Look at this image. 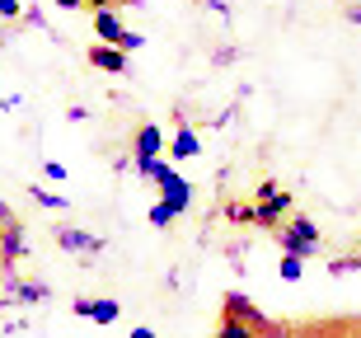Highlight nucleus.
Here are the masks:
<instances>
[{"label":"nucleus","instance_id":"2eb2a0df","mask_svg":"<svg viewBox=\"0 0 361 338\" xmlns=\"http://www.w3.org/2000/svg\"><path fill=\"white\" fill-rule=\"evenodd\" d=\"M71 315H75V320H94V301H71Z\"/></svg>","mask_w":361,"mask_h":338},{"label":"nucleus","instance_id":"20e7f679","mask_svg":"<svg viewBox=\"0 0 361 338\" xmlns=\"http://www.w3.org/2000/svg\"><path fill=\"white\" fill-rule=\"evenodd\" d=\"M56 244H61V249H66V254H104V240H99V235H90V230H80V226H56Z\"/></svg>","mask_w":361,"mask_h":338},{"label":"nucleus","instance_id":"aec40b11","mask_svg":"<svg viewBox=\"0 0 361 338\" xmlns=\"http://www.w3.org/2000/svg\"><path fill=\"white\" fill-rule=\"evenodd\" d=\"M85 5H90V10H113L118 0H85Z\"/></svg>","mask_w":361,"mask_h":338},{"label":"nucleus","instance_id":"6ab92c4d","mask_svg":"<svg viewBox=\"0 0 361 338\" xmlns=\"http://www.w3.org/2000/svg\"><path fill=\"white\" fill-rule=\"evenodd\" d=\"M52 5H56V10H80L85 0H52Z\"/></svg>","mask_w":361,"mask_h":338},{"label":"nucleus","instance_id":"f3484780","mask_svg":"<svg viewBox=\"0 0 361 338\" xmlns=\"http://www.w3.org/2000/svg\"><path fill=\"white\" fill-rule=\"evenodd\" d=\"M42 169H47V179H52V183H61V179H66V164H61V160H47Z\"/></svg>","mask_w":361,"mask_h":338},{"label":"nucleus","instance_id":"6e6552de","mask_svg":"<svg viewBox=\"0 0 361 338\" xmlns=\"http://www.w3.org/2000/svg\"><path fill=\"white\" fill-rule=\"evenodd\" d=\"M90 66L108 71V76H127V52H122V47H108V42H94L90 47Z\"/></svg>","mask_w":361,"mask_h":338},{"label":"nucleus","instance_id":"423d86ee","mask_svg":"<svg viewBox=\"0 0 361 338\" xmlns=\"http://www.w3.org/2000/svg\"><path fill=\"white\" fill-rule=\"evenodd\" d=\"M19 258H24V226L19 221H5L0 226V263H5V272H14Z\"/></svg>","mask_w":361,"mask_h":338},{"label":"nucleus","instance_id":"f257e3e1","mask_svg":"<svg viewBox=\"0 0 361 338\" xmlns=\"http://www.w3.org/2000/svg\"><path fill=\"white\" fill-rule=\"evenodd\" d=\"M136 174H146L150 183L160 188L164 203H169V207L178 212V217H183L188 207H192V183H188V179L178 174V169H174L169 160H164V155H160V160H136Z\"/></svg>","mask_w":361,"mask_h":338},{"label":"nucleus","instance_id":"dca6fc26","mask_svg":"<svg viewBox=\"0 0 361 338\" xmlns=\"http://www.w3.org/2000/svg\"><path fill=\"white\" fill-rule=\"evenodd\" d=\"M19 14H24L19 0H0V19H19Z\"/></svg>","mask_w":361,"mask_h":338},{"label":"nucleus","instance_id":"0eeeda50","mask_svg":"<svg viewBox=\"0 0 361 338\" xmlns=\"http://www.w3.org/2000/svg\"><path fill=\"white\" fill-rule=\"evenodd\" d=\"M197 155H202V136L192 132L183 118H178L174 136H169V160H197Z\"/></svg>","mask_w":361,"mask_h":338},{"label":"nucleus","instance_id":"9b49d317","mask_svg":"<svg viewBox=\"0 0 361 338\" xmlns=\"http://www.w3.org/2000/svg\"><path fill=\"white\" fill-rule=\"evenodd\" d=\"M277 272H281V282H300V277H305V258L300 254H281Z\"/></svg>","mask_w":361,"mask_h":338},{"label":"nucleus","instance_id":"7ed1b4c3","mask_svg":"<svg viewBox=\"0 0 361 338\" xmlns=\"http://www.w3.org/2000/svg\"><path fill=\"white\" fill-rule=\"evenodd\" d=\"M277 244H281V254H300V258H310L314 249H319V226L310 217H291L286 226L277 230Z\"/></svg>","mask_w":361,"mask_h":338},{"label":"nucleus","instance_id":"412c9836","mask_svg":"<svg viewBox=\"0 0 361 338\" xmlns=\"http://www.w3.org/2000/svg\"><path fill=\"white\" fill-rule=\"evenodd\" d=\"M348 24H361V5H348Z\"/></svg>","mask_w":361,"mask_h":338},{"label":"nucleus","instance_id":"9d476101","mask_svg":"<svg viewBox=\"0 0 361 338\" xmlns=\"http://www.w3.org/2000/svg\"><path fill=\"white\" fill-rule=\"evenodd\" d=\"M5 296H14L19 306H38V301H47V286L42 282H19L14 272H5Z\"/></svg>","mask_w":361,"mask_h":338},{"label":"nucleus","instance_id":"f03ea898","mask_svg":"<svg viewBox=\"0 0 361 338\" xmlns=\"http://www.w3.org/2000/svg\"><path fill=\"white\" fill-rule=\"evenodd\" d=\"M221 320H230V325H244V329H254L258 338H286L291 329H281V325H272L268 315L258 310L254 301L244 296V291H230L226 301H221Z\"/></svg>","mask_w":361,"mask_h":338},{"label":"nucleus","instance_id":"4be33fe9","mask_svg":"<svg viewBox=\"0 0 361 338\" xmlns=\"http://www.w3.org/2000/svg\"><path fill=\"white\" fill-rule=\"evenodd\" d=\"M127 338H155V329H146V325H141V329H132Z\"/></svg>","mask_w":361,"mask_h":338},{"label":"nucleus","instance_id":"b1692460","mask_svg":"<svg viewBox=\"0 0 361 338\" xmlns=\"http://www.w3.org/2000/svg\"><path fill=\"white\" fill-rule=\"evenodd\" d=\"M286 338H310V329H305V334H286Z\"/></svg>","mask_w":361,"mask_h":338},{"label":"nucleus","instance_id":"39448f33","mask_svg":"<svg viewBox=\"0 0 361 338\" xmlns=\"http://www.w3.org/2000/svg\"><path fill=\"white\" fill-rule=\"evenodd\" d=\"M160 150H169V141L160 136V127H155V122H146V127H136L132 160H160Z\"/></svg>","mask_w":361,"mask_h":338},{"label":"nucleus","instance_id":"ddd939ff","mask_svg":"<svg viewBox=\"0 0 361 338\" xmlns=\"http://www.w3.org/2000/svg\"><path fill=\"white\" fill-rule=\"evenodd\" d=\"M28 193H33V203L47 207V212H66V198H61V193H47V188H28Z\"/></svg>","mask_w":361,"mask_h":338},{"label":"nucleus","instance_id":"f8f14e48","mask_svg":"<svg viewBox=\"0 0 361 338\" xmlns=\"http://www.w3.org/2000/svg\"><path fill=\"white\" fill-rule=\"evenodd\" d=\"M118 315H122V306H118V301H108V296H99V301H94V325H113Z\"/></svg>","mask_w":361,"mask_h":338},{"label":"nucleus","instance_id":"a211bd4d","mask_svg":"<svg viewBox=\"0 0 361 338\" xmlns=\"http://www.w3.org/2000/svg\"><path fill=\"white\" fill-rule=\"evenodd\" d=\"M141 42H146V38H141V33H136V28H127V42H122V52H136V47H141Z\"/></svg>","mask_w":361,"mask_h":338},{"label":"nucleus","instance_id":"1a4fd4ad","mask_svg":"<svg viewBox=\"0 0 361 338\" xmlns=\"http://www.w3.org/2000/svg\"><path fill=\"white\" fill-rule=\"evenodd\" d=\"M94 33H99V42H108V47H122V42H127V28H122V19L113 10H94Z\"/></svg>","mask_w":361,"mask_h":338},{"label":"nucleus","instance_id":"5701e85b","mask_svg":"<svg viewBox=\"0 0 361 338\" xmlns=\"http://www.w3.org/2000/svg\"><path fill=\"white\" fill-rule=\"evenodd\" d=\"M5 221H14V212H10V203H0V226H5Z\"/></svg>","mask_w":361,"mask_h":338},{"label":"nucleus","instance_id":"4468645a","mask_svg":"<svg viewBox=\"0 0 361 338\" xmlns=\"http://www.w3.org/2000/svg\"><path fill=\"white\" fill-rule=\"evenodd\" d=\"M178 217V212H174V207H169V203H164V198H160V203H155V207H150V226H169V221H174Z\"/></svg>","mask_w":361,"mask_h":338}]
</instances>
